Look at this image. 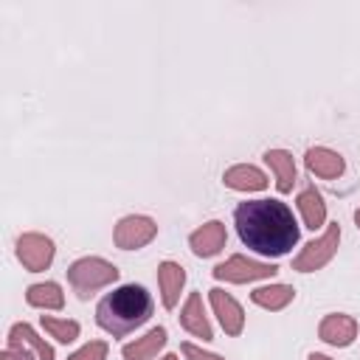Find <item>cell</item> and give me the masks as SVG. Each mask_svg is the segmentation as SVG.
Instances as JSON below:
<instances>
[{
  "label": "cell",
  "mask_w": 360,
  "mask_h": 360,
  "mask_svg": "<svg viewBox=\"0 0 360 360\" xmlns=\"http://www.w3.org/2000/svg\"><path fill=\"white\" fill-rule=\"evenodd\" d=\"M180 352H183V357H186V360H225V357H219V354L202 352V349H200V346H194V343H183V346H180Z\"/></svg>",
  "instance_id": "obj_24"
},
{
  "label": "cell",
  "mask_w": 360,
  "mask_h": 360,
  "mask_svg": "<svg viewBox=\"0 0 360 360\" xmlns=\"http://www.w3.org/2000/svg\"><path fill=\"white\" fill-rule=\"evenodd\" d=\"M42 329L56 338L59 343H73L79 338V323L68 321V318H53V315H42Z\"/></svg>",
  "instance_id": "obj_21"
},
{
  "label": "cell",
  "mask_w": 360,
  "mask_h": 360,
  "mask_svg": "<svg viewBox=\"0 0 360 360\" xmlns=\"http://www.w3.org/2000/svg\"><path fill=\"white\" fill-rule=\"evenodd\" d=\"M338 242H340V225L332 222L318 239H312V242H307L301 248V253L292 259V270H298V273H315V270H321L338 253Z\"/></svg>",
  "instance_id": "obj_4"
},
{
  "label": "cell",
  "mask_w": 360,
  "mask_h": 360,
  "mask_svg": "<svg viewBox=\"0 0 360 360\" xmlns=\"http://www.w3.org/2000/svg\"><path fill=\"white\" fill-rule=\"evenodd\" d=\"M295 205H298V214H301V219H304V228H309V231L323 228V222H326V202H323L321 191H315L312 186L304 188V191L298 194Z\"/></svg>",
  "instance_id": "obj_17"
},
{
  "label": "cell",
  "mask_w": 360,
  "mask_h": 360,
  "mask_svg": "<svg viewBox=\"0 0 360 360\" xmlns=\"http://www.w3.org/2000/svg\"><path fill=\"white\" fill-rule=\"evenodd\" d=\"M211 273H214V278H219V281L248 284V281H259V278H273V276L278 273V267L270 264V262H256V259H248V256L236 253V256H231L228 262L217 264Z\"/></svg>",
  "instance_id": "obj_5"
},
{
  "label": "cell",
  "mask_w": 360,
  "mask_h": 360,
  "mask_svg": "<svg viewBox=\"0 0 360 360\" xmlns=\"http://www.w3.org/2000/svg\"><path fill=\"white\" fill-rule=\"evenodd\" d=\"M236 233L242 245L262 256H284L298 242V225L292 211L281 200H248L233 211Z\"/></svg>",
  "instance_id": "obj_1"
},
{
  "label": "cell",
  "mask_w": 360,
  "mask_h": 360,
  "mask_svg": "<svg viewBox=\"0 0 360 360\" xmlns=\"http://www.w3.org/2000/svg\"><path fill=\"white\" fill-rule=\"evenodd\" d=\"M112 281H118V267L101 256H84L68 267V284L79 298H90L96 290L110 287Z\"/></svg>",
  "instance_id": "obj_3"
},
{
  "label": "cell",
  "mask_w": 360,
  "mask_h": 360,
  "mask_svg": "<svg viewBox=\"0 0 360 360\" xmlns=\"http://www.w3.org/2000/svg\"><path fill=\"white\" fill-rule=\"evenodd\" d=\"M25 301L37 309H62L65 307V292L56 281H42V284H31L25 290Z\"/></svg>",
  "instance_id": "obj_19"
},
{
  "label": "cell",
  "mask_w": 360,
  "mask_h": 360,
  "mask_svg": "<svg viewBox=\"0 0 360 360\" xmlns=\"http://www.w3.org/2000/svg\"><path fill=\"white\" fill-rule=\"evenodd\" d=\"M152 295L141 287V284H121L112 292H107L98 307H96V323L112 335V338H124L129 332H135L138 326H143L152 315Z\"/></svg>",
  "instance_id": "obj_2"
},
{
  "label": "cell",
  "mask_w": 360,
  "mask_h": 360,
  "mask_svg": "<svg viewBox=\"0 0 360 360\" xmlns=\"http://www.w3.org/2000/svg\"><path fill=\"white\" fill-rule=\"evenodd\" d=\"M292 298H295V290L290 284H267V287H256L250 292V301L262 309H270V312L284 309Z\"/></svg>",
  "instance_id": "obj_18"
},
{
  "label": "cell",
  "mask_w": 360,
  "mask_h": 360,
  "mask_svg": "<svg viewBox=\"0 0 360 360\" xmlns=\"http://www.w3.org/2000/svg\"><path fill=\"white\" fill-rule=\"evenodd\" d=\"M160 360H177V354H166V357H160Z\"/></svg>",
  "instance_id": "obj_27"
},
{
  "label": "cell",
  "mask_w": 360,
  "mask_h": 360,
  "mask_svg": "<svg viewBox=\"0 0 360 360\" xmlns=\"http://www.w3.org/2000/svg\"><path fill=\"white\" fill-rule=\"evenodd\" d=\"M0 360H34L31 349L20 340H8V346L0 352Z\"/></svg>",
  "instance_id": "obj_23"
},
{
  "label": "cell",
  "mask_w": 360,
  "mask_h": 360,
  "mask_svg": "<svg viewBox=\"0 0 360 360\" xmlns=\"http://www.w3.org/2000/svg\"><path fill=\"white\" fill-rule=\"evenodd\" d=\"M158 233V225L152 217H143V214H129V217H121L115 231H112V242L115 248L121 250H138L143 245H149Z\"/></svg>",
  "instance_id": "obj_6"
},
{
  "label": "cell",
  "mask_w": 360,
  "mask_h": 360,
  "mask_svg": "<svg viewBox=\"0 0 360 360\" xmlns=\"http://www.w3.org/2000/svg\"><path fill=\"white\" fill-rule=\"evenodd\" d=\"M8 340H20V343H25L28 349H34V352H37V360H53V349H51L28 323H14V326L8 329Z\"/></svg>",
  "instance_id": "obj_20"
},
{
  "label": "cell",
  "mask_w": 360,
  "mask_h": 360,
  "mask_svg": "<svg viewBox=\"0 0 360 360\" xmlns=\"http://www.w3.org/2000/svg\"><path fill=\"white\" fill-rule=\"evenodd\" d=\"M208 301H211L214 315L219 318V323H222L225 335L236 338V335L245 329V312H242V307L236 304V298H233V295H228L225 290L214 287V290H208Z\"/></svg>",
  "instance_id": "obj_8"
},
{
  "label": "cell",
  "mask_w": 360,
  "mask_h": 360,
  "mask_svg": "<svg viewBox=\"0 0 360 360\" xmlns=\"http://www.w3.org/2000/svg\"><path fill=\"white\" fill-rule=\"evenodd\" d=\"M222 183L233 191H262V188H267V174L250 163H236V166L225 169Z\"/></svg>",
  "instance_id": "obj_13"
},
{
  "label": "cell",
  "mask_w": 360,
  "mask_h": 360,
  "mask_svg": "<svg viewBox=\"0 0 360 360\" xmlns=\"http://www.w3.org/2000/svg\"><path fill=\"white\" fill-rule=\"evenodd\" d=\"M354 222H357V228H360V208L354 211Z\"/></svg>",
  "instance_id": "obj_26"
},
{
  "label": "cell",
  "mask_w": 360,
  "mask_h": 360,
  "mask_svg": "<svg viewBox=\"0 0 360 360\" xmlns=\"http://www.w3.org/2000/svg\"><path fill=\"white\" fill-rule=\"evenodd\" d=\"M307 360H332V357H326V354H318V352H312Z\"/></svg>",
  "instance_id": "obj_25"
},
{
  "label": "cell",
  "mask_w": 360,
  "mask_h": 360,
  "mask_svg": "<svg viewBox=\"0 0 360 360\" xmlns=\"http://www.w3.org/2000/svg\"><path fill=\"white\" fill-rule=\"evenodd\" d=\"M17 259L28 273H42L53 262V242L45 233H22L17 239Z\"/></svg>",
  "instance_id": "obj_7"
},
{
  "label": "cell",
  "mask_w": 360,
  "mask_h": 360,
  "mask_svg": "<svg viewBox=\"0 0 360 360\" xmlns=\"http://www.w3.org/2000/svg\"><path fill=\"white\" fill-rule=\"evenodd\" d=\"M166 340H169V332H166L163 326H155V329H149L143 338L127 343V346L121 349V354H124V360H155L158 352L166 346Z\"/></svg>",
  "instance_id": "obj_15"
},
{
  "label": "cell",
  "mask_w": 360,
  "mask_h": 360,
  "mask_svg": "<svg viewBox=\"0 0 360 360\" xmlns=\"http://www.w3.org/2000/svg\"><path fill=\"white\" fill-rule=\"evenodd\" d=\"M180 323L186 332H191L194 338H202V340H211L214 332H211V323L205 318V309H202V295L200 292H191L180 309Z\"/></svg>",
  "instance_id": "obj_14"
},
{
  "label": "cell",
  "mask_w": 360,
  "mask_h": 360,
  "mask_svg": "<svg viewBox=\"0 0 360 360\" xmlns=\"http://www.w3.org/2000/svg\"><path fill=\"white\" fill-rule=\"evenodd\" d=\"M183 284H186V270L177 262H172V259L160 262V267H158V287H160V298H163L166 309L177 307Z\"/></svg>",
  "instance_id": "obj_11"
},
{
  "label": "cell",
  "mask_w": 360,
  "mask_h": 360,
  "mask_svg": "<svg viewBox=\"0 0 360 360\" xmlns=\"http://www.w3.org/2000/svg\"><path fill=\"white\" fill-rule=\"evenodd\" d=\"M304 163H307V169H309L312 174H318V177H323V180H338V177L343 174V169H346L343 158H340L338 152L326 149V146H312V149H307Z\"/></svg>",
  "instance_id": "obj_12"
},
{
  "label": "cell",
  "mask_w": 360,
  "mask_h": 360,
  "mask_svg": "<svg viewBox=\"0 0 360 360\" xmlns=\"http://www.w3.org/2000/svg\"><path fill=\"white\" fill-rule=\"evenodd\" d=\"M225 239H228V233H225V225L219 222V219H211V222H205L202 228H197L191 236H188V248H191V253L194 256H214V253H219L222 248H225Z\"/></svg>",
  "instance_id": "obj_10"
},
{
  "label": "cell",
  "mask_w": 360,
  "mask_h": 360,
  "mask_svg": "<svg viewBox=\"0 0 360 360\" xmlns=\"http://www.w3.org/2000/svg\"><path fill=\"white\" fill-rule=\"evenodd\" d=\"M68 360H107V343L104 340H90L82 349H76Z\"/></svg>",
  "instance_id": "obj_22"
},
{
  "label": "cell",
  "mask_w": 360,
  "mask_h": 360,
  "mask_svg": "<svg viewBox=\"0 0 360 360\" xmlns=\"http://www.w3.org/2000/svg\"><path fill=\"white\" fill-rule=\"evenodd\" d=\"M318 338L329 346H352L354 338H357V321L352 315H343V312H332L321 321L318 326Z\"/></svg>",
  "instance_id": "obj_9"
},
{
  "label": "cell",
  "mask_w": 360,
  "mask_h": 360,
  "mask_svg": "<svg viewBox=\"0 0 360 360\" xmlns=\"http://www.w3.org/2000/svg\"><path fill=\"white\" fill-rule=\"evenodd\" d=\"M264 163L273 169L276 174V188L281 194H290L295 186V160L287 149H267L264 152Z\"/></svg>",
  "instance_id": "obj_16"
}]
</instances>
